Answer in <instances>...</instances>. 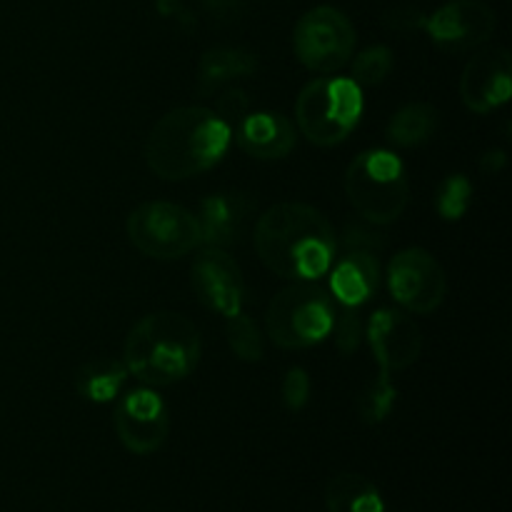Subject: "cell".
Returning a JSON list of instances; mask_svg holds the SVG:
<instances>
[{"label": "cell", "mask_w": 512, "mask_h": 512, "mask_svg": "<svg viewBox=\"0 0 512 512\" xmlns=\"http://www.w3.org/2000/svg\"><path fill=\"white\" fill-rule=\"evenodd\" d=\"M255 250L280 278L315 280L335 260L333 225L313 205L278 203L258 218Z\"/></svg>", "instance_id": "cell-1"}, {"label": "cell", "mask_w": 512, "mask_h": 512, "mask_svg": "<svg viewBox=\"0 0 512 512\" xmlns=\"http://www.w3.org/2000/svg\"><path fill=\"white\" fill-rule=\"evenodd\" d=\"M230 145V125L198 105L175 108L153 125L145 143L148 168L163 180H188L213 168Z\"/></svg>", "instance_id": "cell-2"}, {"label": "cell", "mask_w": 512, "mask_h": 512, "mask_svg": "<svg viewBox=\"0 0 512 512\" xmlns=\"http://www.w3.org/2000/svg\"><path fill=\"white\" fill-rule=\"evenodd\" d=\"M203 340L198 325L180 313L160 310L130 328L123 345V365L150 388L188 378L200 363Z\"/></svg>", "instance_id": "cell-3"}, {"label": "cell", "mask_w": 512, "mask_h": 512, "mask_svg": "<svg viewBox=\"0 0 512 512\" xmlns=\"http://www.w3.org/2000/svg\"><path fill=\"white\" fill-rule=\"evenodd\" d=\"M350 205L373 225H388L403 215L410 198V183L398 155L388 150L360 153L345 173Z\"/></svg>", "instance_id": "cell-4"}, {"label": "cell", "mask_w": 512, "mask_h": 512, "mask_svg": "<svg viewBox=\"0 0 512 512\" xmlns=\"http://www.w3.org/2000/svg\"><path fill=\"white\" fill-rule=\"evenodd\" d=\"M363 115L360 85L345 78H320L305 85L295 100V120L305 138L320 148L343 143Z\"/></svg>", "instance_id": "cell-5"}, {"label": "cell", "mask_w": 512, "mask_h": 512, "mask_svg": "<svg viewBox=\"0 0 512 512\" xmlns=\"http://www.w3.org/2000/svg\"><path fill=\"white\" fill-rule=\"evenodd\" d=\"M268 335L278 348L303 350L333 333L335 308L330 295L310 280L283 288L268 305Z\"/></svg>", "instance_id": "cell-6"}, {"label": "cell", "mask_w": 512, "mask_h": 512, "mask_svg": "<svg viewBox=\"0 0 512 512\" xmlns=\"http://www.w3.org/2000/svg\"><path fill=\"white\" fill-rule=\"evenodd\" d=\"M125 233L135 250L155 260H175L200 245L198 218L183 205L145 203L125 220Z\"/></svg>", "instance_id": "cell-7"}, {"label": "cell", "mask_w": 512, "mask_h": 512, "mask_svg": "<svg viewBox=\"0 0 512 512\" xmlns=\"http://www.w3.org/2000/svg\"><path fill=\"white\" fill-rule=\"evenodd\" d=\"M293 48L300 63L315 73H338L355 50V28L343 10L318 5L298 20Z\"/></svg>", "instance_id": "cell-8"}, {"label": "cell", "mask_w": 512, "mask_h": 512, "mask_svg": "<svg viewBox=\"0 0 512 512\" xmlns=\"http://www.w3.org/2000/svg\"><path fill=\"white\" fill-rule=\"evenodd\" d=\"M388 288L408 313L428 315L443 305L448 278L435 255L423 248H408L388 265Z\"/></svg>", "instance_id": "cell-9"}, {"label": "cell", "mask_w": 512, "mask_h": 512, "mask_svg": "<svg viewBox=\"0 0 512 512\" xmlns=\"http://www.w3.org/2000/svg\"><path fill=\"white\" fill-rule=\"evenodd\" d=\"M115 433L128 453L153 455L170 435V415L163 398L153 390H130L120 398L113 413Z\"/></svg>", "instance_id": "cell-10"}, {"label": "cell", "mask_w": 512, "mask_h": 512, "mask_svg": "<svg viewBox=\"0 0 512 512\" xmlns=\"http://www.w3.org/2000/svg\"><path fill=\"white\" fill-rule=\"evenodd\" d=\"M425 28L443 53H465L493 35L495 13L483 0H450L425 20Z\"/></svg>", "instance_id": "cell-11"}, {"label": "cell", "mask_w": 512, "mask_h": 512, "mask_svg": "<svg viewBox=\"0 0 512 512\" xmlns=\"http://www.w3.org/2000/svg\"><path fill=\"white\" fill-rule=\"evenodd\" d=\"M190 283L195 295L208 310L233 318L243 310L245 303V280L238 263L225 253L223 248L205 245L193 260L190 268Z\"/></svg>", "instance_id": "cell-12"}, {"label": "cell", "mask_w": 512, "mask_h": 512, "mask_svg": "<svg viewBox=\"0 0 512 512\" xmlns=\"http://www.w3.org/2000/svg\"><path fill=\"white\" fill-rule=\"evenodd\" d=\"M368 343L383 373H400L420 358L423 335L418 323L403 310L380 308L368 323Z\"/></svg>", "instance_id": "cell-13"}, {"label": "cell", "mask_w": 512, "mask_h": 512, "mask_svg": "<svg viewBox=\"0 0 512 512\" xmlns=\"http://www.w3.org/2000/svg\"><path fill=\"white\" fill-rule=\"evenodd\" d=\"M460 95L468 110L485 115L508 103L512 95V58L505 48L475 55L460 78Z\"/></svg>", "instance_id": "cell-14"}, {"label": "cell", "mask_w": 512, "mask_h": 512, "mask_svg": "<svg viewBox=\"0 0 512 512\" xmlns=\"http://www.w3.org/2000/svg\"><path fill=\"white\" fill-rule=\"evenodd\" d=\"M253 208L255 205L245 195L220 193L205 198L195 215L200 228V243L210 245V248H225V245L238 243Z\"/></svg>", "instance_id": "cell-15"}, {"label": "cell", "mask_w": 512, "mask_h": 512, "mask_svg": "<svg viewBox=\"0 0 512 512\" xmlns=\"http://www.w3.org/2000/svg\"><path fill=\"white\" fill-rule=\"evenodd\" d=\"M380 285V263L373 250L348 248L335 263L330 275V290L345 308H360L368 303Z\"/></svg>", "instance_id": "cell-16"}, {"label": "cell", "mask_w": 512, "mask_h": 512, "mask_svg": "<svg viewBox=\"0 0 512 512\" xmlns=\"http://www.w3.org/2000/svg\"><path fill=\"white\" fill-rule=\"evenodd\" d=\"M235 140L253 158L278 160L295 148V130L283 113L263 110L240 120L235 128Z\"/></svg>", "instance_id": "cell-17"}, {"label": "cell", "mask_w": 512, "mask_h": 512, "mask_svg": "<svg viewBox=\"0 0 512 512\" xmlns=\"http://www.w3.org/2000/svg\"><path fill=\"white\" fill-rule=\"evenodd\" d=\"M255 70H258V58H255L253 50L230 48V45L205 50L198 65L200 95L215 93V90L233 83V80L248 78Z\"/></svg>", "instance_id": "cell-18"}, {"label": "cell", "mask_w": 512, "mask_h": 512, "mask_svg": "<svg viewBox=\"0 0 512 512\" xmlns=\"http://www.w3.org/2000/svg\"><path fill=\"white\" fill-rule=\"evenodd\" d=\"M328 512H385L378 485L358 473H338L325 485Z\"/></svg>", "instance_id": "cell-19"}, {"label": "cell", "mask_w": 512, "mask_h": 512, "mask_svg": "<svg viewBox=\"0 0 512 512\" xmlns=\"http://www.w3.org/2000/svg\"><path fill=\"white\" fill-rule=\"evenodd\" d=\"M128 370L118 360H90L75 375V388L90 403H110L118 398Z\"/></svg>", "instance_id": "cell-20"}, {"label": "cell", "mask_w": 512, "mask_h": 512, "mask_svg": "<svg viewBox=\"0 0 512 512\" xmlns=\"http://www.w3.org/2000/svg\"><path fill=\"white\" fill-rule=\"evenodd\" d=\"M438 130V110L430 103H410L393 115L388 140L398 148H415L428 143Z\"/></svg>", "instance_id": "cell-21"}, {"label": "cell", "mask_w": 512, "mask_h": 512, "mask_svg": "<svg viewBox=\"0 0 512 512\" xmlns=\"http://www.w3.org/2000/svg\"><path fill=\"white\" fill-rule=\"evenodd\" d=\"M395 405V385L390 383V373H383L370 380L368 388L358 398V413L368 425L383 423Z\"/></svg>", "instance_id": "cell-22"}, {"label": "cell", "mask_w": 512, "mask_h": 512, "mask_svg": "<svg viewBox=\"0 0 512 512\" xmlns=\"http://www.w3.org/2000/svg\"><path fill=\"white\" fill-rule=\"evenodd\" d=\"M228 345L245 363H258L263 358V338H260L258 325L243 310L228 318Z\"/></svg>", "instance_id": "cell-23"}, {"label": "cell", "mask_w": 512, "mask_h": 512, "mask_svg": "<svg viewBox=\"0 0 512 512\" xmlns=\"http://www.w3.org/2000/svg\"><path fill=\"white\" fill-rule=\"evenodd\" d=\"M473 200V183L465 175H450L435 195V208L445 220H458L468 213Z\"/></svg>", "instance_id": "cell-24"}, {"label": "cell", "mask_w": 512, "mask_h": 512, "mask_svg": "<svg viewBox=\"0 0 512 512\" xmlns=\"http://www.w3.org/2000/svg\"><path fill=\"white\" fill-rule=\"evenodd\" d=\"M393 68V50L388 45H373L363 50L353 63V83L355 85H380L388 78Z\"/></svg>", "instance_id": "cell-25"}, {"label": "cell", "mask_w": 512, "mask_h": 512, "mask_svg": "<svg viewBox=\"0 0 512 512\" xmlns=\"http://www.w3.org/2000/svg\"><path fill=\"white\" fill-rule=\"evenodd\" d=\"M335 343L343 355H350L358 350L360 340H363V320H360L358 308H345L340 318H335Z\"/></svg>", "instance_id": "cell-26"}, {"label": "cell", "mask_w": 512, "mask_h": 512, "mask_svg": "<svg viewBox=\"0 0 512 512\" xmlns=\"http://www.w3.org/2000/svg\"><path fill=\"white\" fill-rule=\"evenodd\" d=\"M310 398V378L303 368H290L283 380V403L288 410L305 408Z\"/></svg>", "instance_id": "cell-27"}, {"label": "cell", "mask_w": 512, "mask_h": 512, "mask_svg": "<svg viewBox=\"0 0 512 512\" xmlns=\"http://www.w3.org/2000/svg\"><path fill=\"white\" fill-rule=\"evenodd\" d=\"M248 108H250V98L245 95V90H240V88L228 90V93L218 100V115L228 125H230V120H233V123H240V120L248 115Z\"/></svg>", "instance_id": "cell-28"}, {"label": "cell", "mask_w": 512, "mask_h": 512, "mask_svg": "<svg viewBox=\"0 0 512 512\" xmlns=\"http://www.w3.org/2000/svg\"><path fill=\"white\" fill-rule=\"evenodd\" d=\"M200 3L213 20H235L243 10L240 0H200Z\"/></svg>", "instance_id": "cell-29"}, {"label": "cell", "mask_w": 512, "mask_h": 512, "mask_svg": "<svg viewBox=\"0 0 512 512\" xmlns=\"http://www.w3.org/2000/svg\"><path fill=\"white\" fill-rule=\"evenodd\" d=\"M425 15H420L418 10L413 8H400V10H393L388 18V25L390 28H398V30H410V28H420V25H425Z\"/></svg>", "instance_id": "cell-30"}, {"label": "cell", "mask_w": 512, "mask_h": 512, "mask_svg": "<svg viewBox=\"0 0 512 512\" xmlns=\"http://www.w3.org/2000/svg\"><path fill=\"white\" fill-rule=\"evenodd\" d=\"M503 165H505V155L500 153V150H490V153L483 155V163H480V168H483V173H498Z\"/></svg>", "instance_id": "cell-31"}, {"label": "cell", "mask_w": 512, "mask_h": 512, "mask_svg": "<svg viewBox=\"0 0 512 512\" xmlns=\"http://www.w3.org/2000/svg\"><path fill=\"white\" fill-rule=\"evenodd\" d=\"M158 10L163 15H180L183 5H180V0H158Z\"/></svg>", "instance_id": "cell-32"}]
</instances>
